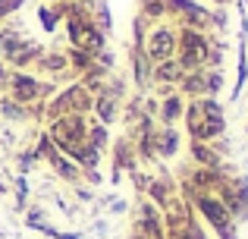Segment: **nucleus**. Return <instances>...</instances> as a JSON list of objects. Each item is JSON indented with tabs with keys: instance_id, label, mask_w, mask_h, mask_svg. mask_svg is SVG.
Returning a JSON list of instances; mask_svg holds the SVG:
<instances>
[{
	"instance_id": "24",
	"label": "nucleus",
	"mask_w": 248,
	"mask_h": 239,
	"mask_svg": "<svg viewBox=\"0 0 248 239\" xmlns=\"http://www.w3.org/2000/svg\"><path fill=\"white\" fill-rule=\"evenodd\" d=\"M220 88H223V73L220 69H207V98H214Z\"/></svg>"
},
{
	"instance_id": "2",
	"label": "nucleus",
	"mask_w": 248,
	"mask_h": 239,
	"mask_svg": "<svg viewBox=\"0 0 248 239\" xmlns=\"http://www.w3.org/2000/svg\"><path fill=\"white\" fill-rule=\"evenodd\" d=\"M207 48H211V35L198 29H179V48H176V63L186 73L192 69H204Z\"/></svg>"
},
{
	"instance_id": "25",
	"label": "nucleus",
	"mask_w": 248,
	"mask_h": 239,
	"mask_svg": "<svg viewBox=\"0 0 248 239\" xmlns=\"http://www.w3.org/2000/svg\"><path fill=\"white\" fill-rule=\"evenodd\" d=\"M38 160H41V158H38V151H35V148H29V151H22V154H19V167H22V173H29L31 167L38 164Z\"/></svg>"
},
{
	"instance_id": "20",
	"label": "nucleus",
	"mask_w": 248,
	"mask_h": 239,
	"mask_svg": "<svg viewBox=\"0 0 248 239\" xmlns=\"http://www.w3.org/2000/svg\"><path fill=\"white\" fill-rule=\"evenodd\" d=\"M66 60H69V66L79 69V73H88V69L94 66V54L79 50V48H69V50H66Z\"/></svg>"
},
{
	"instance_id": "22",
	"label": "nucleus",
	"mask_w": 248,
	"mask_h": 239,
	"mask_svg": "<svg viewBox=\"0 0 248 239\" xmlns=\"http://www.w3.org/2000/svg\"><path fill=\"white\" fill-rule=\"evenodd\" d=\"M141 16L145 19H164L167 16V0H141Z\"/></svg>"
},
{
	"instance_id": "16",
	"label": "nucleus",
	"mask_w": 248,
	"mask_h": 239,
	"mask_svg": "<svg viewBox=\"0 0 248 239\" xmlns=\"http://www.w3.org/2000/svg\"><path fill=\"white\" fill-rule=\"evenodd\" d=\"M22 48V32L19 29H0V57L10 63V57Z\"/></svg>"
},
{
	"instance_id": "15",
	"label": "nucleus",
	"mask_w": 248,
	"mask_h": 239,
	"mask_svg": "<svg viewBox=\"0 0 248 239\" xmlns=\"http://www.w3.org/2000/svg\"><path fill=\"white\" fill-rule=\"evenodd\" d=\"M245 38H248V35H239V66H236V85H232V95H230V101H239V95H242V88H245V79H248Z\"/></svg>"
},
{
	"instance_id": "3",
	"label": "nucleus",
	"mask_w": 248,
	"mask_h": 239,
	"mask_svg": "<svg viewBox=\"0 0 248 239\" xmlns=\"http://www.w3.org/2000/svg\"><path fill=\"white\" fill-rule=\"evenodd\" d=\"M176 48H179V29L176 25H151L145 35V44H141V50H145V57L157 66V63L164 60H173L176 57Z\"/></svg>"
},
{
	"instance_id": "19",
	"label": "nucleus",
	"mask_w": 248,
	"mask_h": 239,
	"mask_svg": "<svg viewBox=\"0 0 248 239\" xmlns=\"http://www.w3.org/2000/svg\"><path fill=\"white\" fill-rule=\"evenodd\" d=\"M38 19H41V29L50 35V32H57V25L63 22V13H60V6L41 3V6H38Z\"/></svg>"
},
{
	"instance_id": "18",
	"label": "nucleus",
	"mask_w": 248,
	"mask_h": 239,
	"mask_svg": "<svg viewBox=\"0 0 248 239\" xmlns=\"http://www.w3.org/2000/svg\"><path fill=\"white\" fill-rule=\"evenodd\" d=\"M41 54H44V48H38V44H31V41H29V44H22V48H19L16 54L10 57V63H13V66H19V69H25L29 63H35Z\"/></svg>"
},
{
	"instance_id": "7",
	"label": "nucleus",
	"mask_w": 248,
	"mask_h": 239,
	"mask_svg": "<svg viewBox=\"0 0 248 239\" xmlns=\"http://www.w3.org/2000/svg\"><path fill=\"white\" fill-rule=\"evenodd\" d=\"M182 76H186V69H182L179 63H176V57H173V60H164V63H157V66H154L151 82L167 95V92H173V88L182 82Z\"/></svg>"
},
{
	"instance_id": "11",
	"label": "nucleus",
	"mask_w": 248,
	"mask_h": 239,
	"mask_svg": "<svg viewBox=\"0 0 248 239\" xmlns=\"http://www.w3.org/2000/svg\"><path fill=\"white\" fill-rule=\"evenodd\" d=\"M148 202H154L157 208H167L170 202H173V179L167 176V170H160V176H154V179H148Z\"/></svg>"
},
{
	"instance_id": "27",
	"label": "nucleus",
	"mask_w": 248,
	"mask_h": 239,
	"mask_svg": "<svg viewBox=\"0 0 248 239\" xmlns=\"http://www.w3.org/2000/svg\"><path fill=\"white\" fill-rule=\"evenodd\" d=\"M22 6V0H0V19H6L10 13H16Z\"/></svg>"
},
{
	"instance_id": "9",
	"label": "nucleus",
	"mask_w": 248,
	"mask_h": 239,
	"mask_svg": "<svg viewBox=\"0 0 248 239\" xmlns=\"http://www.w3.org/2000/svg\"><path fill=\"white\" fill-rule=\"evenodd\" d=\"M188 151H192V160L198 167H204V170H223V154L211 142H192Z\"/></svg>"
},
{
	"instance_id": "26",
	"label": "nucleus",
	"mask_w": 248,
	"mask_h": 239,
	"mask_svg": "<svg viewBox=\"0 0 248 239\" xmlns=\"http://www.w3.org/2000/svg\"><path fill=\"white\" fill-rule=\"evenodd\" d=\"M16 202H19V208H25V202H29V183H25V173L16 179Z\"/></svg>"
},
{
	"instance_id": "10",
	"label": "nucleus",
	"mask_w": 248,
	"mask_h": 239,
	"mask_svg": "<svg viewBox=\"0 0 248 239\" xmlns=\"http://www.w3.org/2000/svg\"><path fill=\"white\" fill-rule=\"evenodd\" d=\"M176 92L182 98H207V69H192V73L182 76V82L176 85Z\"/></svg>"
},
{
	"instance_id": "6",
	"label": "nucleus",
	"mask_w": 248,
	"mask_h": 239,
	"mask_svg": "<svg viewBox=\"0 0 248 239\" xmlns=\"http://www.w3.org/2000/svg\"><path fill=\"white\" fill-rule=\"evenodd\" d=\"M47 135L60 151H66V148H73V145H82V142H88V117H82V113H66V117L47 123Z\"/></svg>"
},
{
	"instance_id": "23",
	"label": "nucleus",
	"mask_w": 248,
	"mask_h": 239,
	"mask_svg": "<svg viewBox=\"0 0 248 239\" xmlns=\"http://www.w3.org/2000/svg\"><path fill=\"white\" fill-rule=\"evenodd\" d=\"M0 113H3V117H10V120H25V117H29V107L16 104L13 98H3V101H0Z\"/></svg>"
},
{
	"instance_id": "12",
	"label": "nucleus",
	"mask_w": 248,
	"mask_h": 239,
	"mask_svg": "<svg viewBox=\"0 0 248 239\" xmlns=\"http://www.w3.org/2000/svg\"><path fill=\"white\" fill-rule=\"evenodd\" d=\"M120 95H113V92H101V95H94V107L91 111L97 113V123L101 126H110V123H116V113H120Z\"/></svg>"
},
{
	"instance_id": "14",
	"label": "nucleus",
	"mask_w": 248,
	"mask_h": 239,
	"mask_svg": "<svg viewBox=\"0 0 248 239\" xmlns=\"http://www.w3.org/2000/svg\"><path fill=\"white\" fill-rule=\"evenodd\" d=\"M132 69H135V82H139V88H148V85H151L154 63L145 57V50H141V48H132Z\"/></svg>"
},
{
	"instance_id": "31",
	"label": "nucleus",
	"mask_w": 248,
	"mask_h": 239,
	"mask_svg": "<svg viewBox=\"0 0 248 239\" xmlns=\"http://www.w3.org/2000/svg\"><path fill=\"white\" fill-rule=\"evenodd\" d=\"M50 3H60V0H50Z\"/></svg>"
},
{
	"instance_id": "13",
	"label": "nucleus",
	"mask_w": 248,
	"mask_h": 239,
	"mask_svg": "<svg viewBox=\"0 0 248 239\" xmlns=\"http://www.w3.org/2000/svg\"><path fill=\"white\" fill-rule=\"evenodd\" d=\"M154 151H157V158H176L179 154V132H176V126H157Z\"/></svg>"
},
{
	"instance_id": "4",
	"label": "nucleus",
	"mask_w": 248,
	"mask_h": 239,
	"mask_svg": "<svg viewBox=\"0 0 248 239\" xmlns=\"http://www.w3.org/2000/svg\"><path fill=\"white\" fill-rule=\"evenodd\" d=\"M63 22H66L69 48L88 50V54H97V50L107 48V35L94 25V19H91V16H69V19H63Z\"/></svg>"
},
{
	"instance_id": "29",
	"label": "nucleus",
	"mask_w": 248,
	"mask_h": 239,
	"mask_svg": "<svg viewBox=\"0 0 248 239\" xmlns=\"http://www.w3.org/2000/svg\"><path fill=\"white\" fill-rule=\"evenodd\" d=\"M6 79H10V76H6V66L0 63V85H6Z\"/></svg>"
},
{
	"instance_id": "8",
	"label": "nucleus",
	"mask_w": 248,
	"mask_h": 239,
	"mask_svg": "<svg viewBox=\"0 0 248 239\" xmlns=\"http://www.w3.org/2000/svg\"><path fill=\"white\" fill-rule=\"evenodd\" d=\"M186 104H188V101L182 98L179 92H167L164 98H160V104H157V123H160V126H173V123H179L182 113H186Z\"/></svg>"
},
{
	"instance_id": "5",
	"label": "nucleus",
	"mask_w": 248,
	"mask_h": 239,
	"mask_svg": "<svg viewBox=\"0 0 248 239\" xmlns=\"http://www.w3.org/2000/svg\"><path fill=\"white\" fill-rule=\"evenodd\" d=\"M3 88L10 92L6 98H13L22 107H31V104H38V101H47V95L54 92L50 82L35 79V76H29V73H10V79H6Z\"/></svg>"
},
{
	"instance_id": "21",
	"label": "nucleus",
	"mask_w": 248,
	"mask_h": 239,
	"mask_svg": "<svg viewBox=\"0 0 248 239\" xmlns=\"http://www.w3.org/2000/svg\"><path fill=\"white\" fill-rule=\"evenodd\" d=\"M107 126H101V123H88V145H94L97 151H104L107 148Z\"/></svg>"
},
{
	"instance_id": "17",
	"label": "nucleus",
	"mask_w": 248,
	"mask_h": 239,
	"mask_svg": "<svg viewBox=\"0 0 248 239\" xmlns=\"http://www.w3.org/2000/svg\"><path fill=\"white\" fill-rule=\"evenodd\" d=\"M38 66H41V73L60 76V73H66V69H69V60H66V54L50 50V54H41V57H38Z\"/></svg>"
},
{
	"instance_id": "28",
	"label": "nucleus",
	"mask_w": 248,
	"mask_h": 239,
	"mask_svg": "<svg viewBox=\"0 0 248 239\" xmlns=\"http://www.w3.org/2000/svg\"><path fill=\"white\" fill-rule=\"evenodd\" d=\"M110 211H116V214H120V211H126V202H113V205H110Z\"/></svg>"
},
{
	"instance_id": "30",
	"label": "nucleus",
	"mask_w": 248,
	"mask_h": 239,
	"mask_svg": "<svg viewBox=\"0 0 248 239\" xmlns=\"http://www.w3.org/2000/svg\"><path fill=\"white\" fill-rule=\"evenodd\" d=\"M214 3H226V0H214Z\"/></svg>"
},
{
	"instance_id": "1",
	"label": "nucleus",
	"mask_w": 248,
	"mask_h": 239,
	"mask_svg": "<svg viewBox=\"0 0 248 239\" xmlns=\"http://www.w3.org/2000/svg\"><path fill=\"white\" fill-rule=\"evenodd\" d=\"M182 189H186L188 205H192V208L211 223L214 233H217L220 239H239L236 236V221L230 217V211L223 208V202H220L214 192H195V189H188V186H182Z\"/></svg>"
}]
</instances>
